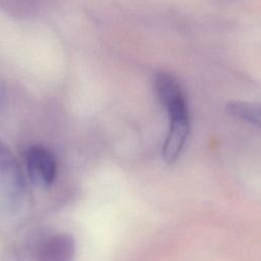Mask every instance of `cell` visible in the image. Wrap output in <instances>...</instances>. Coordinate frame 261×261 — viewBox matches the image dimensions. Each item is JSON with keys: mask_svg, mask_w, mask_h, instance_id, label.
Instances as JSON below:
<instances>
[{"mask_svg": "<svg viewBox=\"0 0 261 261\" xmlns=\"http://www.w3.org/2000/svg\"><path fill=\"white\" fill-rule=\"evenodd\" d=\"M155 89L158 99L166 108L169 117L189 115L181 88L172 75L167 73L157 74L155 79Z\"/></svg>", "mask_w": 261, "mask_h": 261, "instance_id": "cell-2", "label": "cell"}, {"mask_svg": "<svg viewBox=\"0 0 261 261\" xmlns=\"http://www.w3.org/2000/svg\"><path fill=\"white\" fill-rule=\"evenodd\" d=\"M75 251L74 240L70 234L59 233L51 237L43 245L41 261H71Z\"/></svg>", "mask_w": 261, "mask_h": 261, "instance_id": "cell-5", "label": "cell"}, {"mask_svg": "<svg viewBox=\"0 0 261 261\" xmlns=\"http://www.w3.org/2000/svg\"><path fill=\"white\" fill-rule=\"evenodd\" d=\"M190 130L189 115L169 117V128L162 148L165 162L173 163L179 156Z\"/></svg>", "mask_w": 261, "mask_h": 261, "instance_id": "cell-3", "label": "cell"}, {"mask_svg": "<svg viewBox=\"0 0 261 261\" xmlns=\"http://www.w3.org/2000/svg\"><path fill=\"white\" fill-rule=\"evenodd\" d=\"M27 167L32 181L42 188L55 179L57 164L54 155L43 146H33L27 153Z\"/></svg>", "mask_w": 261, "mask_h": 261, "instance_id": "cell-1", "label": "cell"}, {"mask_svg": "<svg viewBox=\"0 0 261 261\" xmlns=\"http://www.w3.org/2000/svg\"><path fill=\"white\" fill-rule=\"evenodd\" d=\"M227 112L239 119L259 126L260 124V107L258 104L247 102H230L226 106Z\"/></svg>", "mask_w": 261, "mask_h": 261, "instance_id": "cell-6", "label": "cell"}, {"mask_svg": "<svg viewBox=\"0 0 261 261\" xmlns=\"http://www.w3.org/2000/svg\"><path fill=\"white\" fill-rule=\"evenodd\" d=\"M22 178L12 153L0 142V188L8 196L15 197L21 191Z\"/></svg>", "mask_w": 261, "mask_h": 261, "instance_id": "cell-4", "label": "cell"}]
</instances>
